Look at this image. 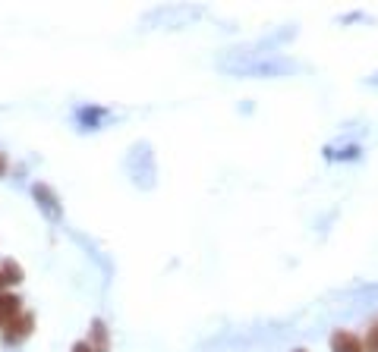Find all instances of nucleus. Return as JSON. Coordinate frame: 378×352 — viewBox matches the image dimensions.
I'll return each mask as SVG.
<instances>
[{
    "instance_id": "4",
    "label": "nucleus",
    "mask_w": 378,
    "mask_h": 352,
    "mask_svg": "<svg viewBox=\"0 0 378 352\" xmlns=\"http://www.w3.org/2000/svg\"><path fill=\"white\" fill-rule=\"evenodd\" d=\"M19 305H23V302H19V296H13V292H0V330H4L19 312H23Z\"/></svg>"
},
{
    "instance_id": "7",
    "label": "nucleus",
    "mask_w": 378,
    "mask_h": 352,
    "mask_svg": "<svg viewBox=\"0 0 378 352\" xmlns=\"http://www.w3.org/2000/svg\"><path fill=\"white\" fill-rule=\"evenodd\" d=\"M362 352H378V321L366 330V340H362Z\"/></svg>"
},
{
    "instance_id": "9",
    "label": "nucleus",
    "mask_w": 378,
    "mask_h": 352,
    "mask_svg": "<svg viewBox=\"0 0 378 352\" xmlns=\"http://www.w3.org/2000/svg\"><path fill=\"white\" fill-rule=\"evenodd\" d=\"M4 286H6V277H4V270H0V292H4Z\"/></svg>"
},
{
    "instance_id": "11",
    "label": "nucleus",
    "mask_w": 378,
    "mask_h": 352,
    "mask_svg": "<svg viewBox=\"0 0 378 352\" xmlns=\"http://www.w3.org/2000/svg\"><path fill=\"white\" fill-rule=\"evenodd\" d=\"M296 352H306V349H296Z\"/></svg>"
},
{
    "instance_id": "10",
    "label": "nucleus",
    "mask_w": 378,
    "mask_h": 352,
    "mask_svg": "<svg viewBox=\"0 0 378 352\" xmlns=\"http://www.w3.org/2000/svg\"><path fill=\"white\" fill-rule=\"evenodd\" d=\"M6 170V158H4V154H0V173H4Z\"/></svg>"
},
{
    "instance_id": "5",
    "label": "nucleus",
    "mask_w": 378,
    "mask_h": 352,
    "mask_svg": "<svg viewBox=\"0 0 378 352\" xmlns=\"http://www.w3.org/2000/svg\"><path fill=\"white\" fill-rule=\"evenodd\" d=\"M38 195L45 198V211H48L50 217H57V214H60V211H57V195L50 192L48 186H35V198H38Z\"/></svg>"
},
{
    "instance_id": "3",
    "label": "nucleus",
    "mask_w": 378,
    "mask_h": 352,
    "mask_svg": "<svg viewBox=\"0 0 378 352\" xmlns=\"http://www.w3.org/2000/svg\"><path fill=\"white\" fill-rule=\"evenodd\" d=\"M92 346V352H107L111 349V336H107V327L101 318L92 321V330H89V340H85Z\"/></svg>"
},
{
    "instance_id": "8",
    "label": "nucleus",
    "mask_w": 378,
    "mask_h": 352,
    "mask_svg": "<svg viewBox=\"0 0 378 352\" xmlns=\"http://www.w3.org/2000/svg\"><path fill=\"white\" fill-rule=\"evenodd\" d=\"M72 352H92V346H89V343H85V340H79L76 346H72Z\"/></svg>"
},
{
    "instance_id": "6",
    "label": "nucleus",
    "mask_w": 378,
    "mask_h": 352,
    "mask_svg": "<svg viewBox=\"0 0 378 352\" xmlns=\"http://www.w3.org/2000/svg\"><path fill=\"white\" fill-rule=\"evenodd\" d=\"M4 277H6V283H23V268H19L16 261H4Z\"/></svg>"
},
{
    "instance_id": "1",
    "label": "nucleus",
    "mask_w": 378,
    "mask_h": 352,
    "mask_svg": "<svg viewBox=\"0 0 378 352\" xmlns=\"http://www.w3.org/2000/svg\"><path fill=\"white\" fill-rule=\"evenodd\" d=\"M32 327H35V318L28 312H19L16 318L10 321V324L4 327V343L6 346H16V343H23L32 336Z\"/></svg>"
},
{
    "instance_id": "2",
    "label": "nucleus",
    "mask_w": 378,
    "mask_h": 352,
    "mask_svg": "<svg viewBox=\"0 0 378 352\" xmlns=\"http://www.w3.org/2000/svg\"><path fill=\"white\" fill-rule=\"evenodd\" d=\"M331 352H362V340L356 334H350V330H334Z\"/></svg>"
}]
</instances>
